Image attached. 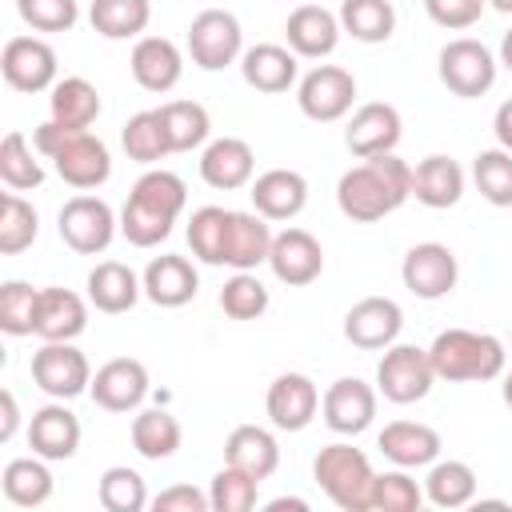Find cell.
<instances>
[{"label": "cell", "instance_id": "obj_33", "mask_svg": "<svg viewBox=\"0 0 512 512\" xmlns=\"http://www.w3.org/2000/svg\"><path fill=\"white\" fill-rule=\"evenodd\" d=\"M48 464H52V460H44V456H36V452L8 460V464H4V476H0L4 500L16 504V508H40V504H48V500H52V488H56Z\"/></svg>", "mask_w": 512, "mask_h": 512}, {"label": "cell", "instance_id": "obj_54", "mask_svg": "<svg viewBox=\"0 0 512 512\" xmlns=\"http://www.w3.org/2000/svg\"><path fill=\"white\" fill-rule=\"evenodd\" d=\"M492 132H496V144L512 152V96L496 108V116H492Z\"/></svg>", "mask_w": 512, "mask_h": 512}, {"label": "cell", "instance_id": "obj_16", "mask_svg": "<svg viewBox=\"0 0 512 512\" xmlns=\"http://www.w3.org/2000/svg\"><path fill=\"white\" fill-rule=\"evenodd\" d=\"M152 380H148V368L144 360L136 356H116L108 364H100L92 372V384H88V396L96 400V408L104 412H136L148 396Z\"/></svg>", "mask_w": 512, "mask_h": 512}, {"label": "cell", "instance_id": "obj_18", "mask_svg": "<svg viewBox=\"0 0 512 512\" xmlns=\"http://www.w3.org/2000/svg\"><path fill=\"white\" fill-rule=\"evenodd\" d=\"M264 412H268L272 428H280V432H304L316 420V412H320V388H316V380L304 376V372H280L268 384Z\"/></svg>", "mask_w": 512, "mask_h": 512}, {"label": "cell", "instance_id": "obj_7", "mask_svg": "<svg viewBox=\"0 0 512 512\" xmlns=\"http://www.w3.org/2000/svg\"><path fill=\"white\" fill-rule=\"evenodd\" d=\"M56 232H60V240H64L72 252L96 256V252H104V248L116 240L120 216L112 212L108 200H100V196H92V192H80V196L64 200V208H60V216H56Z\"/></svg>", "mask_w": 512, "mask_h": 512}, {"label": "cell", "instance_id": "obj_3", "mask_svg": "<svg viewBox=\"0 0 512 512\" xmlns=\"http://www.w3.org/2000/svg\"><path fill=\"white\" fill-rule=\"evenodd\" d=\"M32 144L44 160H52L56 176L76 192H92L112 176V152L88 128H64L48 116L44 124L32 128Z\"/></svg>", "mask_w": 512, "mask_h": 512}, {"label": "cell", "instance_id": "obj_32", "mask_svg": "<svg viewBox=\"0 0 512 512\" xmlns=\"http://www.w3.org/2000/svg\"><path fill=\"white\" fill-rule=\"evenodd\" d=\"M224 464H232L256 480H268L280 468V444L260 424H236L224 440Z\"/></svg>", "mask_w": 512, "mask_h": 512}, {"label": "cell", "instance_id": "obj_20", "mask_svg": "<svg viewBox=\"0 0 512 512\" xmlns=\"http://www.w3.org/2000/svg\"><path fill=\"white\" fill-rule=\"evenodd\" d=\"M344 28H340V16L324 4H300L288 12V24H284V40L288 48L300 56V60H324L336 52Z\"/></svg>", "mask_w": 512, "mask_h": 512}, {"label": "cell", "instance_id": "obj_15", "mask_svg": "<svg viewBox=\"0 0 512 512\" xmlns=\"http://www.w3.org/2000/svg\"><path fill=\"white\" fill-rule=\"evenodd\" d=\"M404 312L392 296H364L344 312V340L360 352H384L400 340Z\"/></svg>", "mask_w": 512, "mask_h": 512}, {"label": "cell", "instance_id": "obj_53", "mask_svg": "<svg viewBox=\"0 0 512 512\" xmlns=\"http://www.w3.org/2000/svg\"><path fill=\"white\" fill-rule=\"evenodd\" d=\"M0 408H4V420H0V440L8 444L12 436H16V428H20V408H16V396L4 388L0 392Z\"/></svg>", "mask_w": 512, "mask_h": 512}, {"label": "cell", "instance_id": "obj_37", "mask_svg": "<svg viewBox=\"0 0 512 512\" xmlns=\"http://www.w3.org/2000/svg\"><path fill=\"white\" fill-rule=\"evenodd\" d=\"M424 500L436 508H464L476 500V472L468 460H432L424 476Z\"/></svg>", "mask_w": 512, "mask_h": 512}, {"label": "cell", "instance_id": "obj_49", "mask_svg": "<svg viewBox=\"0 0 512 512\" xmlns=\"http://www.w3.org/2000/svg\"><path fill=\"white\" fill-rule=\"evenodd\" d=\"M420 504H424V484H416V480L408 476V468L376 472L372 512H416Z\"/></svg>", "mask_w": 512, "mask_h": 512}, {"label": "cell", "instance_id": "obj_58", "mask_svg": "<svg viewBox=\"0 0 512 512\" xmlns=\"http://www.w3.org/2000/svg\"><path fill=\"white\" fill-rule=\"evenodd\" d=\"M504 404H508V408H512V372H508V376H504Z\"/></svg>", "mask_w": 512, "mask_h": 512}, {"label": "cell", "instance_id": "obj_50", "mask_svg": "<svg viewBox=\"0 0 512 512\" xmlns=\"http://www.w3.org/2000/svg\"><path fill=\"white\" fill-rule=\"evenodd\" d=\"M16 12L32 32H72L80 20L76 0H16Z\"/></svg>", "mask_w": 512, "mask_h": 512}, {"label": "cell", "instance_id": "obj_25", "mask_svg": "<svg viewBox=\"0 0 512 512\" xmlns=\"http://www.w3.org/2000/svg\"><path fill=\"white\" fill-rule=\"evenodd\" d=\"M128 68L144 92H172L184 76V52L168 36H140L132 44Z\"/></svg>", "mask_w": 512, "mask_h": 512}, {"label": "cell", "instance_id": "obj_29", "mask_svg": "<svg viewBox=\"0 0 512 512\" xmlns=\"http://www.w3.org/2000/svg\"><path fill=\"white\" fill-rule=\"evenodd\" d=\"M84 288H88V304L104 316H120V312L136 308V300L144 296V280L120 260H100L88 272Z\"/></svg>", "mask_w": 512, "mask_h": 512}, {"label": "cell", "instance_id": "obj_38", "mask_svg": "<svg viewBox=\"0 0 512 512\" xmlns=\"http://www.w3.org/2000/svg\"><path fill=\"white\" fill-rule=\"evenodd\" d=\"M340 28L360 44H384L396 32L392 0H340Z\"/></svg>", "mask_w": 512, "mask_h": 512}, {"label": "cell", "instance_id": "obj_52", "mask_svg": "<svg viewBox=\"0 0 512 512\" xmlns=\"http://www.w3.org/2000/svg\"><path fill=\"white\" fill-rule=\"evenodd\" d=\"M152 508L156 512H208L212 500H208V492H200L192 484H172V488L152 496Z\"/></svg>", "mask_w": 512, "mask_h": 512}, {"label": "cell", "instance_id": "obj_56", "mask_svg": "<svg viewBox=\"0 0 512 512\" xmlns=\"http://www.w3.org/2000/svg\"><path fill=\"white\" fill-rule=\"evenodd\" d=\"M496 60H500V64H504V68L512 72V28H508V32L500 36V56H496Z\"/></svg>", "mask_w": 512, "mask_h": 512}, {"label": "cell", "instance_id": "obj_22", "mask_svg": "<svg viewBox=\"0 0 512 512\" xmlns=\"http://www.w3.org/2000/svg\"><path fill=\"white\" fill-rule=\"evenodd\" d=\"M272 220H264L260 212H236L228 216V232H224V256H220V268H232V272H256L260 264H268V252H272Z\"/></svg>", "mask_w": 512, "mask_h": 512}, {"label": "cell", "instance_id": "obj_12", "mask_svg": "<svg viewBox=\"0 0 512 512\" xmlns=\"http://www.w3.org/2000/svg\"><path fill=\"white\" fill-rule=\"evenodd\" d=\"M400 280L416 300H444V296H452V288L460 280L456 252L440 240L412 244L400 260Z\"/></svg>", "mask_w": 512, "mask_h": 512}, {"label": "cell", "instance_id": "obj_43", "mask_svg": "<svg viewBox=\"0 0 512 512\" xmlns=\"http://www.w3.org/2000/svg\"><path fill=\"white\" fill-rule=\"evenodd\" d=\"M472 184L492 208H512V152L508 148H484L472 160Z\"/></svg>", "mask_w": 512, "mask_h": 512}, {"label": "cell", "instance_id": "obj_39", "mask_svg": "<svg viewBox=\"0 0 512 512\" xmlns=\"http://www.w3.org/2000/svg\"><path fill=\"white\" fill-rule=\"evenodd\" d=\"M160 120H164V132H168L172 152L204 148L208 136H212V116L196 100H168V104H160Z\"/></svg>", "mask_w": 512, "mask_h": 512}, {"label": "cell", "instance_id": "obj_21", "mask_svg": "<svg viewBox=\"0 0 512 512\" xmlns=\"http://www.w3.org/2000/svg\"><path fill=\"white\" fill-rule=\"evenodd\" d=\"M252 172H256V152L240 136H216L200 152V180L208 188H216V192L248 188L252 184Z\"/></svg>", "mask_w": 512, "mask_h": 512}, {"label": "cell", "instance_id": "obj_26", "mask_svg": "<svg viewBox=\"0 0 512 512\" xmlns=\"http://www.w3.org/2000/svg\"><path fill=\"white\" fill-rule=\"evenodd\" d=\"M248 196L264 220H296L308 204V180L296 168H268L248 184Z\"/></svg>", "mask_w": 512, "mask_h": 512}, {"label": "cell", "instance_id": "obj_48", "mask_svg": "<svg viewBox=\"0 0 512 512\" xmlns=\"http://www.w3.org/2000/svg\"><path fill=\"white\" fill-rule=\"evenodd\" d=\"M36 304H40V288H32L24 280L0 284V328L8 336H32L36 332Z\"/></svg>", "mask_w": 512, "mask_h": 512}, {"label": "cell", "instance_id": "obj_6", "mask_svg": "<svg viewBox=\"0 0 512 512\" xmlns=\"http://www.w3.org/2000/svg\"><path fill=\"white\" fill-rule=\"evenodd\" d=\"M496 68H500V60L492 56V48L480 44V40H472V36L448 40V44L440 48V56H436L440 84H444L452 96H460V100L484 96V92L496 84Z\"/></svg>", "mask_w": 512, "mask_h": 512}, {"label": "cell", "instance_id": "obj_4", "mask_svg": "<svg viewBox=\"0 0 512 512\" xmlns=\"http://www.w3.org/2000/svg\"><path fill=\"white\" fill-rule=\"evenodd\" d=\"M428 360L436 368V380H448V384H484V380L504 376L508 348L492 332L444 328L428 344Z\"/></svg>", "mask_w": 512, "mask_h": 512}, {"label": "cell", "instance_id": "obj_35", "mask_svg": "<svg viewBox=\"0 0 512 512\" xmlns=\"http://www.w3.org/2000/svg\"><path fill=\"white\" fill-rule=\"evenodd\" d=\"M88 20L104 40H140L152 20V0H92Z\"/></svg>", "mask_w": 512, "mask_h": 512}, {"label": "cell", "instance_id": "obj_55", "mask_svg": "<svg viewBox=\"0 0 512 512\" xmlns=\"http://www.w3.org/2000/svg\"><path fill=\"white\" fill-rule=\"evenodd\" d=\"M264 508H268V512H284V508H296V512H304V508H308V500H296V496H276V500H268Z\"/></svg>", "mask_w": 512, "mask_h": 512}, {"label": "cell", "instance_id": "obj_11", "mask_svg": "<svg viewBox=\"0 0 512 512\" xmlns=\"http://www.w3.org/2000/svg\"><path fill=\"white\" fill-rule=\"evenodd\" d=\"M296 104L308 120L316 124H332L344 120L356 104V76L340 64H316L300 76L296 84Z\"/></svg>", "mask_w": 512, "mask_h": 512}, {"label": "cell", "instance_id": "obj_30", "mask_svg": "<svg viewBox=\"0 0 512 512\" xmlns=\"http://www.w3.org/2000/svg\"><path fill=\"white\" fill-rule=\"evenodd\" d=\"M88 296L72 288H40L36 304V332L40 340H76L88 328Z\"/></svg>", "mask_w": 512, "mask_h": 512}, {"label": "cell", "instance_id": "obj_28", "mask_svg": "<svg viewBox=\"0 0 512 512\" xmlns=\"http://www.w3.org/2000/svg\"><path fill=\"white\" fill-rule=\"evenodd\" d=\"M240 76L248 88L276 96L300 84V56L288 44H252L240 56Z\"/></svg>", "mask_w": 512, "mask_h": 512}, {"label": "cell", "instance_id": "obj_27", "mask_svg": "<svg viewBox=\"0 0 512 512\" xmlns=\"http://www.w3.org/2000/svg\"><path fill=\"white\" fill-rule=\"evenodd\" d=\"M376 448L384 460H392L396 468H428L432 460H440V432L432 424L420 420H392L384 424V432L376 436Z\"/></svg>", "mask_w": 512, "mask_h": 512}, {"label": "cell", "instance_id": "obj_47", "mask_svg": "<svg viewBox=\"0 0 512 512\" xmlns=\"http://www.w3.org/2000/svg\"><path fill=\"white\" fill-rule=\"evenodd\" d=\"M208 500H212V512H252L260 500V480L224 464L208 484Z\"/></svg>", "mask_w": 512, "mask_h": 512}, {"label": "cell", "instance_id": "obj_41", "mask_svg": "<svg viewBox=\"0 0 512 512\" xmlns=\"http://www.w3.org/2000/svg\"><path fill=\"white\" fill-rule=\"evenodd\" d=\"M96 500L104 512H144L152 500H148V484L136 468L128 464H112L100 472L96 480Z\"/></svg>", "mask_w": 512, "mask_h": 512}, {"label": "cell", "instance_id": "obj_2", "mask_svg": "<svg viewBox=\"0 0 512 512\" xmlns=\"http://www.w3.org/2000/svg\"><path fill=\"white\" fill-rule=\"evenodd\" d=\"M184 204H188L184 180L168 168H148L132 184L128 200L120 208V236L132 248H156L160 240L172 236V224L180 220Z\"/></svg>", "mask_w": 512, "mask_h": 512}, {"label": "cell", "instance_id": "obj_8", "mask_svg": "<svg viewBox=\"0 0 512 512\" xmlns=\"http://www.w3.org/2000/svg\"><path fill=\"white\" fill-rule=\"evenodd\" d=\"M188 56L204 72H220L240 64L244 56V28L228 8H204L188 24Z\"/></svg>", "mask_w": 512, "mask_h": 512}, {"label": "cell", "instance_id": "obj_42", "mask_svg": "<svg viewBox=\"0 0 512 512\" xmlns=\"http://www.w3.org/2000/svg\"><path fill=\"white\" fill-rule=\"evenodd\" d=\"M36 144H28L24 132H8L0 140V180L8 192H32L44 184V164L32 152Z\"/></svg>", "mask_w": 512, "mask_h": 512}, {"label": "cell", "instance_id": "obj_34", "mask_svg": "<svg viewBox=\"0 0 512 512\" xmlns=\"http://www.w3.org/2000/svg\"><path fill=\"white\" fill-rule=\"evenodd\" d=\"M48 116L64 128H92L100 116V92L84 76H64L48 92Z\"/></svg>", "mask_w": 512, "mask_h": 512}, {"label": "cell", "instance_id": "obj_9", "mask_svg": "<svg viewBox=\"0 0 512 512\" xmlns=\"http://www.w3.org/2000/svg\"><path fill=\"white\" fill-rule=\"evenodd\" d=\"M436 368L428 360V348L416 344H388L376 364V392L388 404H416L432 392Z\"/></svg>", "mask_w": 512, "mask_h": 512}, {"label": "cell", "instance_id": "obj_5", "mask_svg": "<svg viewBox=\"0 0 512 512\" xmlns=\"http://www.w3.org/2000/svg\"><path fill=\"white\" fill-rule=\"evenodd\" d=\"M312 476L320 484V492L340 508V512H372V488H376V468L372 460L336 440V444H324L312 460Z\"/></svg>", "mask_w": 512, "mask_h": 512}, {"label": "cell", "instance_id": "obj_46", "mask_svg": "<svg viewBox=\"0 0 512 512\" xmlns=\"http://www.w3.org/2000/svg\"><path fill=\"white\" fill-rule=\"evenodd\" d=\"M268 304H272V296L256 272H232L220 288V308L232 320H260L268 312Z\"/></svg>", "mask_w": 512, "mask_h": 512}, {"label": "cell", "instance_id": "obj_14", "mask_svg": "<svg viewBox=\"0 0 512 512\" xmlns=\"http://www.w3.org/2000/svg\"><path fill=\"white\" fill-rule=\"evenodd\" d=\"M56 68H60L56 48L40 36H12L0 52V72H4L8 88L28 92V96L32 92H52Z\"/></svg>", "mask_w": 512, "mask_h": 512}, {"label": "cell", "instance_id": "obj_44", "mask_svg": "<svg viewBox=\"0 0 512 512\" xmlns=\"http://www.w3.org/2000/svg\"><path fill=\"white\" fill-rule=\"evenodd\" d=\"M36 236H40L36 208L20 192H4V200H0V252L4 256H20L24 248L36 244Z\"/></svg>", "mask_w": 512, "mask_h": 512}, {"label": "cell", "instance_id": "obj_40", "mask_svg": "<svg viewBox=\"0 0 512 512\" xmlns=\"http://www.w3.org/2000/svg\"><path fill=\"white\" fill-rule=\"evenodd\" d=\"M120 144H124L128 160H136V164H160L164 156H172L160 108H144V112L128 116V124L120 128Z\"/></svg>", "mask_w": 512, "mask_h": 512}, {"label": "cell", "instance_id": "obj_31", "mask_svg": "<svg viewBox=\"0 0 512 512\" xmlns=\"http://www.w3.org/2000/svg\"><path fill=\"white\" fill-rule=\"evenodd\" d=\"M412 196H416L424 208H432V212L460 204V196H464V168H460L452 156H444V152L424 156V160L412 168Z\"/></svg>", "mask_w": 512, "mask_h": 512}, {"label": "cell", "instance_id": "obj_13", "mask_svg": "<svg viewBox=\"0 0 512 512\" xmlns=\"http://www.w3.org/2000/svg\"><path fill=\"white\" fill-rule=\"evenodd\" d=\"M376 404H380V392L376 384L360 380V376H340L324 388L320 396V416L324 424L336 432V436H360L372 428L376 420Z\"/></svg>", "mask_w": 512, "mask_h": 512}, {"label": "cell", "instance_id": "obj_57", "mask_svg": "<svg viewBox=\"0 0 512 512\" xmlns=\"http://www.w3.org/2000/svg\"><path fill=\"white\" fill-rule=\"evenodd\" d=\"M496 12H504V16H512V0H488Z\"/></svg>", "mask_w": 512, "mask_h": 512}, {"label": "cell", "instance_id": "obj_36", "mask_svg": "<svg viewBox=\"0 0 512 512\" xmlns=\"http://www.w3.org/2000/svg\"><path fill=\"white\" fill-rule=\"evenodd\" d=\"M180 440H184V428H180V420L168 408H140L132 416V448L144 460H168V456H176Z\"/></svg>", "mask_w": 512, "mask_h": 512}, {"label": "cell", "instance_id": "obj_17", "mask_svg": "<svg viewBox=\"0 0 512 512\" xmlns=\"http://www.w3.org/2000/svg\"><path fill=\"white\" fill-rule=\"evenodd\" d=\"M404 136V120L396 112V104L388 100H368L352 112L348 128H344V144L356 160H368V156H384V152H396Z\"/></svg>", "mask_w": 512, "mask_h": 512}, {"label": "cell", "instance_id": "obj_45", "mask_svg": "<svg viewBox=\"0 0 512 512\" xmlns=\"http://www.w3.org/2000/svg\"><path fill=\"white\" fill-rule=\"evenodd\" d=\"M228 216H232V208H220V204H204V208L192 212V220H188V248H192V256L200 264L220 268Z\"/></svg>", "mask_w": 512, "mask_h": 512}, {"label": "cell", "instance_id": "obj_19", "mask_svg": "<svg viewBox=\"0 0 512 512\" xmlns=\"http://www.w3.org/2000/svg\"><path fill=\"white\" fill-rule=\"evenodd\" d=\"M268 268L280 284L288 288H304L324 272V248L308 228H284L272 236V252H268Z\"/></svg>", "mask_w": 512, "mask_h": 512}, {"label": "cell", "instance_id": "obj_51", "mask_svg": "<svg viewBox=\"0 0 512 512\" xmlns=\"http://www.w3.org/2000/svg\"><path fill=\"white\" fill-rule=\"evenodd\" d=\"M488 0H424V12L432 24L448 28V32H464L484 16Z\"/></svg>", "mask_w": 512, "mask_h": 512}, {"label": "cell", "instance_id": "obj_24", "mask_svg": "<svg viewBox=\"0 0 512 512\" xmlns=\"http://www.w3.org/2000/svg\"><path fill=\"white\" fill-rule=\"evenodd\" d=\"M80 436H84L80 416L64 400H52V404L36 408L32 420H28V444L44 460H72L76 448H80Z\"/></svg>", "mask_w": 512, "mask_h": 512}, {"label": "cell", "instance_id": "obj_1", "mask_svg": "<svg viewBox=\"0 0 512 512\" xmlns=\"http://www.w3.org/2000/svg\"><path fill=\"white\" fill-rule=\"evenodd\" d=\"M408 196H412V164H404L396 152L368 156L336 180V204L356 224L392 216Z\"/></svg>", "mask_w": 512, "mask_h": 512}, {"label": "cell", "instance_id": "obj_10", "mask_svg": "<svg viewBox=\"0 0 512 512\" xmlns=\"http://www.w3.org/2000/svg\"><path fill=\"white\" fill-rule=\"evenodd\" d=\"M32 380L52 400H76L92 384V364L72 340H44L32 352Z\"/></svg>", "mask_w": 512, "mask_h": 512}, {"label": "cell", "instance_id": "obj_23", "mask_svg": "<svg viewBox=\"0 0 512 512\" xmlns=\"http://www.w3.org/2000/svg\"><path fill=\"white\" fill-rule=\"evenodd\" d=\"M144 280V296L156 304V308H184L188 300H196L200 292V272L188 256H176V252H164V256H152L148 268L140 272Z\"/></svg>", "mask_w": 512, "mask_h": 512}]
</instances>
